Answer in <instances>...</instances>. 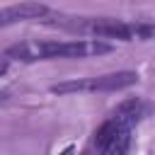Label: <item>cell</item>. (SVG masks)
<instances>
[{
    "mask_svg": "<svg viewBox=\"0 0 155 155\" xmlns=\"http://www.w3.org/2000/svg\"><path fill=\"white\" fill-rule=\"evenodd\" d=\"M131 143V126H126L124 121H119L116 116H109L97 131H94V145L102 153L109 155H121L128 150Z\"/></svg>",
    "mask_w": 155,
    "mask_h": 155,
    "instance_id": "4",
    "label": "cell"
},
{
    "mask_svg": "<svg viewBox=\"0 0 155 155\" xmlns=\"http://www.w3.org/2000/svg\"><path fill=\"white\" fill-rule=\"evenodd\" d=\"M145 111H148V107H145L140 99H136V97H133V99L121 102V104L114 109V114H111V116H116L119 121H124L126 126H131V128H133V126L145 116Z\"/></svg>",
    "mask_w": 155,
    "mask_h": 155,
    "instance_id": "6",
    "label": "cell"
},
{
    "mask_svg": "<svg viewBox=\"0 0 155 155\" xmlns=\"http://www.w3.org/2000/svg\"><path fill=\"white\" fill-rule=\"evenodd\" d=\"M34 48V61L36 58H85V56H97L111 51L109 44L102 41H85V39H73V41H44V44H31Z\"/></svg>",
    "mask_w": 155,
    "mask_h": 155,
    "instance_id": "2",
    "label": "cell"
},
{
    "mask_svg": "<svg viewBox=\"0 0 155 155\" xmlns=\"http://www.w3.org/2000/svg\"><path fill=\"white\" fill-rule=\"evenodd\" d=\"M7 65H10V58H7V56H0V75L7 70Z\"/></svg>",
    "mask_w": 155,
    "mask_h": 155,
    "instance_id": "7",
    "label": "cell"
},
{
    "mask_svg": "<svg viewBox=\"0 0 155 155\" xmlns=\"http://www.w3.org/2000/svg\"><path fill=\"white\" fill-rule=\"evenodd\" d=\"M48 15V7L41 2H19V5H10L5 10H0V29L17 24V22H29V19H41Z\"/></svg>",
    "mask_w": 155,
    "mask_h": 155,
    "instance_id": "5",
    "label": "cell"
},
{
    "mask_svg": "<svg viewBox=\"0 0 155 155\" xmlns=\"http://www.w3.org/2000/svg\"><path fill=\"white\" fill-rule=\"evenodd\" d=\"M5 99H7V94H5V92H0V102H5Z\"/></svg>",
    "mask_w": 155,
    "mask_h": 155,
    "instance_id": "8",
    "label": "cell"
},
{
    "mask_svg": "<svg viewBox=\"0 0 155 155\" xmlns=\"http://www.w3.org/2000/svg\"><path fill=\"white\" fill-rule=\"evenodd\" d=\"M56 24H61L63 29L70 31H85L92 36H102V39H121V41H131L138 39V24H126L121 19H109V17H82V19H58Z\"/></svg>",
    "mask_w": 155,
    "mask_h": 155,
    "instance_id": "1",
    "label": "cell"
},
{
    "mask_svg": "<svg viewBox=\"0 0 155 155\" xmlns=\"http://www.w3.org/2000/svg\"><path fill=\"white\" fill-rule=\"evenodd\" d=\"M136 80H138V75L133 70H119V73H109V75H99V78L61 82V85H53L51 92H58V94H65V92H116V90L131 87Z\"/></svg>",
    "mask_w": 155,
    "mask_h": 155,
    "instance_id": "3",
    "label": "cell"
}]
</instances>
